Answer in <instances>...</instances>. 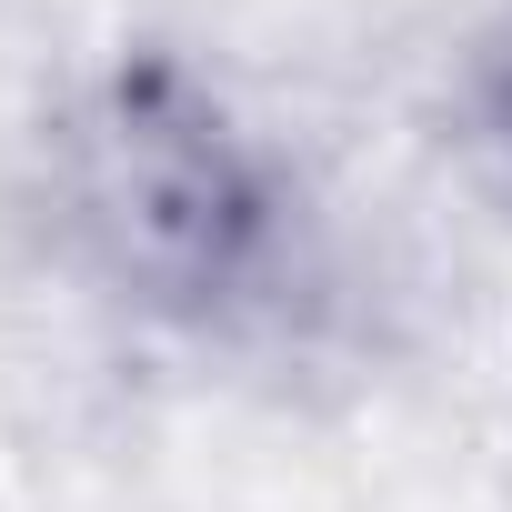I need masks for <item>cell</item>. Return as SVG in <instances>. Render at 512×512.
<instances>
[{
  "label": "cell",
  "instance_id": "7a4b0ae2",
  "mask_svg": "<svg viewBox=\"0 0 512 512\" xmlns=\"http://www.w3.org/2000/svg\"><path fill=\"white\" fill-rule=\"evenodd\" d=\"M462 121H472V151L492 161V181L512 191V11L472 41L462 61Z\"/></svg>",
  "mask_w": 512,
  "mask_h": 512
},
{
  "label": "cell",
  "instance_id": "6da1fadb",
  "mask_svg": "<svg viewBox=\"0 0 512 512\" xmlns=\"http://www.w3.org/2000/svg\"><path fill=\"white\" fill-rule=\"evenodd\" d=\"M51 201L81 272L161 332H272L312 292L302 171L171 41H121L71 91L51 131Z\"/></svg>",
  "mask_w": 512,
  "mask_h": 512
}]
</instances>
